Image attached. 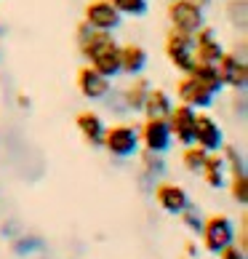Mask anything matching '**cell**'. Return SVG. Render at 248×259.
<instances>
[{"mask_svg": "<svg viewBox=\"0 0 248 259\" xmlns=\"http://www.w3.org/2000/svg\"><path fill=\"white\" fill-rule=\"evenodd\" d=\"M75 43H78V51L85 64H91L93 70L110 80L120 78V43L115 40V32L91 30L80 19L75 27Z\"/></svg>", "mask_w": 248, "mask_h": 259, "instance_id": "cell-1", "label": "cell"}, {"mask_svg": "<svg viewBox=\"0 0 248 259\" xmlns=\"http://www.w3.org/2000/svg\"><path fill=\"white\" fill-rule=\"evenodd\" d=\"M102 147L118 160L136 158V152L141 150V145H139V123H131V120L110 123V126L104 128Z\"/></svg>", "mask_w": 248, "mask_h": 259, "instance_id": "cell-2", "label": "cell"}, {"mask_svg": "<svg viewBox=\"0 0 248 259\" xmlns=\"http://www.w3.org/2000/svg\"><path fill=\"white\" fill-rule=\"evenodd\" d=\"M235 233H237V227H235V222L227 214H211V217L203 219V227H200L197 235H200L203 251L216 256L222 248L235 243Z\"/></svg>", "mask_w": 248, "mask_h": 259, "instance_id": "cell-3", "label": "cell"}, {"mask_svg": "<svg viewBox=\"0 0 248 259\" xmlns=\"http://www.w3.org/2000/svg\"><path fill=\"white\" fill-rule=\"evenodd\" d=\"M166 19H168L171 30L195 35L200 27L206 24V11H203V8H197L195 3H189V0H168Z\"/></svg>", "mask_w": 248, "mask_h": 259, "instance_id": "cell-4", "label": "cell"}, {"mask_svg": "<svg viewBox=\"0 0 248 259\" xmlns=\"http://www.w3.org/2000/svg\"><path fill=\"white\" fill-rule=\"evenodd\" d=\"M174 97L179 104H187V107L192 110H211L214 102H216V94L208 89L206 83H200L197 78H192V75H182V78L176 80L174 85Z\"/></svg>", "mask_w": 248, "mask_h": 259, "instance_id": "cell-5", "label": "cell"}, {"mask_svg": "<svg viewBox=\"0 0 248 259\" xmlns=\"http://www.w3.org/2000/svg\"><path fill=\"white\" fill-rule=\"evenodd\" d=\"M163 54L168 64L174 67V70H179L182 75H187L189 70H192L195 64V56H192V35L187 32H179V30H171L166 32V40H163Z\"/></svg>", "mask_w": 248, "mask_h": 259, "instance_id": "cell-6", "label": "cell"}, {"mask_svg": "<svg viewBox=\"0 0 248 259\" xmlns=\"http://www.w3.org/2000/svg\"><path fill=\"white\" fill-rule=\"evenodd\" d=\"M216 72H219V80H222L224 89L245 91V85H248V64H245L243 54L224 49V54L219 56V62H216Z\"/></svg>", "mask_w": 248, "mask_h": 259, "instance_id": "cell-7", "label": "cell"}, {"mask_svg": "<svg viewBox=\"0 0 248 259\" xmlns=\"http://www.w3.org/2000/svg\"><path fill=\"white\" fill-rule=\"evenodd\" d=\"M75 89L88 102H104L112 94V80L96 72L91 64H80L78 72H75Z\"/></svg>", "mask_w": 248, "mask_h": 259, "instance_id": "cell-8", "label": "cell"}, {"mask_svg": "<svg viewBox=\"0 0 248 259\" xmlns=\"http://www.w3.org/2000/svg\"><path fill=\"white\" fill-rule=\"evenodd\" d=\"M139 145H141V150H147V152L166 155V152L171 150V145H174L166 118H144L141 120L139 123Z\"/></svg>", "mask_w": 248, "mask_h": 259, "instance_id": "cell-9", "label": "cell"}, {"mask_svg": "<svg viewBox=\"0 0 248 259\" xmlns=\"http://www.w3.org/2000/svg\"><path fill=\"white\" fill-rule=\"evenodd\" d=\"M195 115H197V110L187 107V104H179V102L166 115L171 139H174L176 145L187 147V145H192V142H195Z\"/></svg>", "mask_w": 248, "mask_h": 259, "instance_id": "cell-10", "label": "cell"}, {"mask_svg": "<svg viewBox=\"0 0 248 259\" xmlns=\"http://www.w3.org/2000/svg\"><path fill=\"white\" fill-rule=\"evenodd\" d=\"M83 22L91 30H102V32H115L123 24V16L115 11V6L110 0H88L83 8Z\"/></svg>", "mask_w": 248, "mask_h": 259, "instance_id": "cell-11", "label": "cell"}, {"mask_svg": "<svg viewBox=\"0 0 248 259\" xmlns=\"http://www.w3.org/2000/svg\"><path fill=\"white\" fill-rule=\"evenodd\" d=\"M224 142L227 139H224L222 123H219L208 110H200L195 115V145L203 147L206 152H219Z\"/></svg>", "mask_w": 248, "mask_h": 259, "instance_id": "cell-12", "label": "cell"}, {"mask_svg": "<svg viewBox=\"0 0 248 259\" xmlns=\"http://www.w3.org/2000/svg\"><path fill=\"white\" fill-rule=\"evenodd\" d=\"M152 198H155V203L160 206V211H166L171 217H179L182 211L189 206V195L182 185H176V182H155V187H152Z\"/></svg>", "mask_w": 248, "mask_h": 259, "instance_id": "cell-13", "label": "cell"}, {"mask_svg": "<svg viewBox=\"0 0 248 259\" xmlns=\"http://www.w3.org/2000/svg\"><path fill=\"white\" fill-rule=\"evenodd\" d=\"M222 54H224V43L219 40L216 27L203 24V27H200V30L192 35V56H195V62L216 64Z\"/></svg>", "mask_w": 248, "mask_h": 259, "instance_id": "cell-14", "label": "cell"}, {"mask_svg": "<svg viewBox=\"0 0 248 259\" xmlns=\"http://www.w3.org/2000/svg\"><path fill=\"white\" fill-rule=\"evenodd\" d=\"M75 128H78L80 139L88 147H102V137H104V128H107V120L96 110H80L75 115Z\"/></svg>", "mask_w": 248, "mask_h": 259, "instance_id": "cell-15", "label": "cell"}, {"mask_svg": "<svg viewBox=\"0 0 248 259\" xmlns=\"http://www.w3.org/2000/svg\"><path fill=\"white\" fill-rule=\"evenodd\" d=\"M147 64H150V54L141 43H123L120 46V75H126V78L144 75Z\"/></svg>", "mask_w": 248, "mask_h": 259, "instance_id": "cell-16", "label": "cell"}, {"mask_svg": "<svg viewBox=\"0 0 248 259\" xmlns=\"http://www.w3.org/2000/svg\"><path fill=\"white\" fill-rule=\"evenodd\" d=\"M150 85H152V83L144 78V75H136V78H131V83H128L126 89H123V94H120L123 110H126V112H141Z\"/></svg>", "mask_w": 248, "mask_h": 259, "instance_id": "cell-17", "label": "cell"}, {"mask_svg": "<svg viewBox=\"0 0 248 259\" xmlns=\"http://www.w3.org/2000/svg\"><path fill=\"white\" fill-rule=\"evenodd\" d=\"M171 107H174V97H171L166 89H160V85H150L141 115H144V118H166L171 112Z\"/></svg>", "mask_w": 248, "mask_h": 259, "instance_id": "cell-18", "label": "cell"}, {"mask_svg": "<svg viewBox=\"0 0 248 259\" xmlns=\"http://www.w3.org/2000/svg\"><path fill=\"white\" fill-rule=\"evenodd\" d=\"M200 177H203V182L214 190L227 187V168H224V160H222L219 152H208L206 155V163H203V168H200Z\"/></svg>", "mask_w": 248, "mask_h": 259, "instance_id": "cell-19", "label": "cell"}, {"mask_svg": "<svg viewBox=\"0 0 248 259\" xmlns=\"http://www.w3.org/2000/svg\"><path fill=\"white\" fill-rule=\"evenodd\" d=\"M187 75H192V78H197L200 83H206L208 89H211L216 97L224 91V85L222 80H219V72H216V64H206V62H195L192 64V70H189Z\"/></svg>", "mask_w": 248, "mask_h": 259, "instance_id": "cell-20", "label": "cell"}, {"mask_svg": "<svg viewBox=\"0 0 248 259\" xmlns=\"http://www.w3.org/2000/svg\"><path fill=\"white\" fill-rule=\"evenodd\" d=\"M219 155H222L224 160V168H227V177H232V174H245V158H243V152L237 150L235 145H222V150H219Z\"/></svg>", "mask_w": 248, "mask_h": 259, "instance_id": "cell-21", "label": "cell"}, {"mask_svg": "<svg viewBox=\"0 0 248 259\" xmlns=\"http://www.w3.org/2000/svg\"><path fill=\"white\" fill-rule=\"evenodd\" d=\"M206 155H208V152L192 142V145L182 147V158H179V160H182L184 171H189V174H200V168H203V163H206Z\"/></svg>", "mask_w": 248, "mask_h": 259, "instance_id": "cell-22", "label": "cell"}, {"mask_svg": "<svg viewBox=\"0 0 248 259\" xmlns=\"http://www.w3.org/2000/svg\"><path fill=\"white\" fill-rule=\"evenodd\" d=\"M112 6H115V11L126 19V16H131V19H141V16H147V11H150V0H110Z\"/></svg>", "mask_w": 248, "mask_h": 259, "instance_id": "cell-23", "label": "cell"}, {"mask_svg": "<svg viewBox=\"0 0 248 259\" xmlns=\"http://www.w3.org/2000/svg\"><path fill=\"white\" fill-rule=\"evenodd\" d=\"M136 155L141 158V171L147 177H160L166 171V155H158V152H147V150H139Z\"/></svg>", "mask_w": 248, "mask_h": 259, "instance_id": "cell-24", "label": "cell"}, {"mask_svg": "<svg viewBox=\"0 0 248 259\" xmlns=\"http://www.w3.org/2000/svg\"><path fill=\"white\" fill-rule=\"evenodd\" d=\"M227 187H230V195H232L235 203L240 208H245V203H248V177L245 174L227 177Z\"/></svg>", "mask_w": 248, "mask_h": 259, "instance_id": "cell-25", "label": "cell"}, {"mask_svg": "<svg viewBox=\"0 0 248 259\" xmlns=\"http://www.w3.org/2000/svg\"><path fill=\"white\" fill-rule=\"evenodd\" d=\"M224 11H227V16H230L232 27H237V30L243 32L245 30V0H227Z\"/></svg>", "mask_w": 248, "mask_h": 259, "instance_id": "cell-26", "label": "cell"}, {"mask_svg": "<svg viewBox=\"0 0 248 259\" xmlns=\"http://www.w3.org/2000/svg\"><path fill=\"white\" fill-rule=\"evenodd\" d=\"M179 217H182L184 227H187V230H192V233H200V227H203V219H206V217L200 214V211H197L192 203H189V206H187Z\"/></svg>", "mask_w": 248, "mask_h": 259, "instance_id": "cell-27", "label": "cell"}, {"mask_svg": "<svg viewBox=\"0 0 248 259\" xmlns=\"http://www.w3.org/2000/svg\"><path fill=\"white\" fill-rule=\"evenodd\" d=\"M245 254H248V251H243V248H237V246L232 243V246L222 248V251H219L216 256H219V259H245Z\"/></svg>", "mask_w": 248, "mask_h": 259, "instance_id": "cell-28", "label": "cell"}, {"mask_svg": "<svg viewBox=\"0 0 248 259\" xmlns=\"http://www.w3.org/2000/svg\"><path fill=\"white\" fill-rule=\"evenodd\" d=\"M32 246H40V238H27V241L22 238V241H16V243H14V248H16V251L22 254V256H24V251H30Z\"/></svg>", "mask_w": 248, "mask_h": 259, "instance_id": "cell-29", "label": "cell"}, {"mask_svg": "<svg viewBox=\"0 0 248 259\" xmlns=\"http://www.w3.org/2000/svg\"><path fill=\"white\" fill-rule=\"evenodd\" d=\"M184 256L197 259V256H200V246H197L195 241H187V243H184Z\"/></svg>", "mask_w": 248, "mask_h": 259, "instance_id": "cell-30", "label": "cell"}, {"mask_svg": "<svg viewBox=\"0 0 248 259\" xmlns=\"http://www.w3.org/2000/svg\"><path fill=\"white\" fill-rule=\"evenodd\" d=\"M16 102H19V107H30V97H27V94H19Z\"/></svg>", "mask_w": 248, "mask_h": 259, "instance_id": "cell-31", "label": "cell"}, {"mask_svg": "<svg viewBox=\"0 0 248 259\" xmlns=\"http://www.w3.org/2000/svg\"><path fill=\"white\" fill-rule=\"evenodd\" d=\"M189 3H195L197 8H203V11H206V8H208V6H211V3H214V0H189Z\"/></svg>", "mask_w": 248, "mask_h": 259, "instance_id": "cell-32", "label": "cell"}, {"mask_svg": "<svg viewBox=\"0 0 248 259\" xmlns=\"http://www.w3.org/2000/svg\"><path fill=\"white\" fill-rule=\"evenodd\" d=\"M0 37H3V27H0Z\"/></svg>", "mask_w": 248, "mask_h": 259, "instance_id": "cell-33", "label": "cell"}, {"mask_svg": "<svg viewBox=\"0 0 248 259\" xmlns=\"http://www.w3.org/2000/svg\"><path fill=\"white\" fill-rule=\"evenodd\" d=\"M182 259H189V256H182Z\"/></svg>", "mask_w": 248, "mask_h": 259, "instance_id": "cell-34", "label": "cell"}]
</instances>
